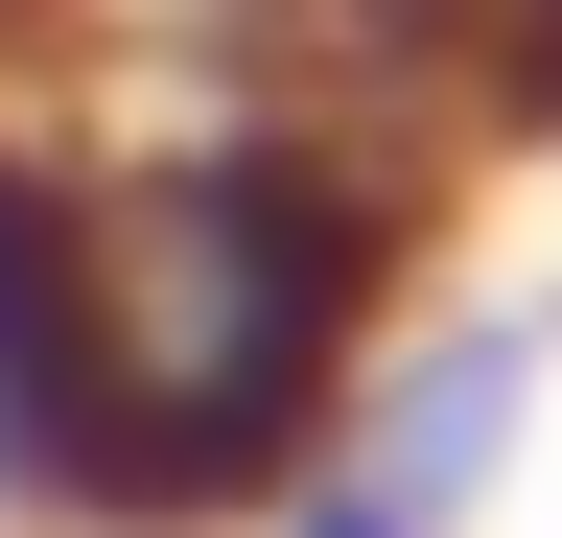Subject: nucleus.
Listing matches in <instances>:
<instances>
[{
  "instance_id": "nucleus-1",
  "label": "nucleus",
  "mask_w": 562,
  "mask_h": 538,
  "mask_svg": "<svg viewBox=\"0 0 562 538\" xmlns=\"http://www.w3.org/2000/svg\"><path fill=\"white\" fill-rule=\"evenodd\" d=\"M422 141L328 94L0 117V515L24 538H258L328 468L375 328L422 305Z\"/></svg>"
},
{
  "instance_id": "nucleus-2",
  "label": "nucleus",
  "mask_w": 562,
  "mask_h": 538,
  "mask_svg": "<svg viewBox=\"0 0 562 538\" xmlns=\"http://www.w3.org/2000/svg\"><path fill=\"white\" fill-rule=\"evenodd\" d=\"M539 305H398L375 328V375H351V422H328V468L375 515H422V538H492V492H516V445H539Z\"/></svg>"
},
{
  "instance_id": "nucleus-3",
  "label": "nucleus",
  "mask_w": 562,
  "mask_h": 538,
  "mask_svg": "<svg viewBox=\"0 0 562 538\" xmlns=\"http://www.w3.org/2000/svg\"><path fill=\"white\" fill-rule=\"evenodd\" d=\"M422 71L492 117H562V0H422Z\"/></svg>"
},
{
  "instance_id": "nucleus-4",
  "label": "nucleus",
  "mask_w": 562,
  "mask_h": 538,
  "mask_svg": "<svg viewBox=\"0 0 562 538\" xmlns=\"http://www.w3.org/2000/svg\"><path fill=\"white\" fill-rule=\"evenodd\" d=\"M70 71H94V0H0V117H47Z\"/></svg>"
},
{
  "instance_id": "nucleus-5",
  "label": "nucleus",
  "mask_w": 562,
  "mask_h": 538,
  "mask_svg": "<svg viewBox=\"0 0 562 538\" xmlns=\"http://www.w3.org/2000/svg\"><path fill=\"white\" fill-rule=\"evenodd\" d=\"M258 538H422V515H375V492H351V468H305V492H281Z\"/></svg>"
}]
</instances>
